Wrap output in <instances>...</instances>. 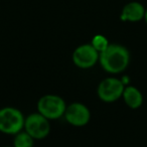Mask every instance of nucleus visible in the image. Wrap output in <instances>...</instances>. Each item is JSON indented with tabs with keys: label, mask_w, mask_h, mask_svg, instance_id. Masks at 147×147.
<instances>
[{
	"label": "nucleus",
	"mask_w": 147,
	"mask_h": 147,
	"mask_svg": "<svg viewBox=\"0 0 147 147\" xmlns=\"http://www.w3.org/2000/svg\"><path fill=\"white\" fill-rule=\"evenodd\" d=\"M99 61L107 73L120 74L128 67L130 53L123 45L112 43L104 51L100 53Z\"/></svg>",
	"instance_id": "f257e3e1"
},
{
	"label": "nucleus",
	"mask_w": 147,
	"mask_h": 147,
	"mask_svg": "<svg viewBox=\"0 0 147 147\" xmlns=\"http://www.w3.org/2000/svg\"><path fill=\"white\" fill-rule=\"evenodd\" d=\"M25 118L20 110L14 107L0 109V132L16 135L24 129Z\"/></svg>",
	"instance_id": "f03ea898"
},
{
	"label": "nucleus",
	"mask_w": 147,
	"mask_h": 147,
	"mask_svg": "<svg viewBox=\"0 0 147 147\" xmlns=\"http://www.w3.org/2000/svg\"><path fill=\"white\" fill-rule=\"evenodd\" d=\"M67 105L63 98L57 95H45L37 102V111L49 120H57L65 115Z\"/></svg>",
	"instance_id": "7ed1b4c3"
},
{
	"label": "nucleus",
	"mask_w": 147,
	"mask_h": 147,
	"mask_svg": "<svg viewBox=\"0 0 147 147\" xmlns=\"http://www.w3.org/2000/svg\"><path fill=\"white\" fill-rule=\"evenodd\" d=\"M125 85L120 79L117 78H106L99 84L98 96L103 102L113 103L122 97L124 92Z\"/></svg>",
	"instance_id": "20e7f679"
},
{
	"label": "nucleus",
	"mask_w": 147,
	"mask_h": 147,
	"mask_svg": "<svg viewBox=\"0 0 147 147\" xmlns=\"http://www.w3.org/2000/svg\"><path fill=\"white\" fill-rule=\"evenodd\" d=\"M24 131L28 133L33 139L40 140L45 138L51 131L49 120L38 112L32 113L25 118Z\"/></svg>",
	"instance_id": "39448f33"
},
{
	"label": "nucleus",
	"mask_w": 147,
	"mask_h": 147,
	"mask_svg": "<svg viewBox=\"0 0 147 147\" xmlns=\"http://www.w3.org/2000/svg\"><path fill=\"white\" fill-rule=\"evenodd\" d=\"M99 51L91 43H85L75 49L73 53V61L80 69H91L99 61Z\"/></svg>",
	"instance_id": "423d86ee"
},
{
	"label": "nucleus",
	"mask_w": 147,
	"mask_h": 147,
	"mask_svg": "<svg viewBox=\"0 0 147 147\" xmlns=\"http://www.w3.org/2000/svg\"><path fill=\"white\" fill-rule=\"evenodd\" d=\"M63 116L69 124L75 127H83L90 122L91 112L86 105L82 103H73L67 106Z\"/></svg>",
	"instance_id": "0eeeda50"
},
{
	"label": "nucleus",
	"mask_w": 147,
	"mask_h": 147,
	"mask_svg": "<svg viewBox=\"0 0 147 147\" xmlns=\"http://www.w3.org/2000/svg\"><path fill=\"white\" fill-rule=\"evenodd\" d=\"M145 8L143 5L139 2H130L125 5L121 13V20L123 21H131V22H137L144 18Z\"/></svg>",
	"instance_id": "6e6552de"
},
{
	"label": "nucleus",
	"mask_w": 147,
	"mask_h": 147,
	"mask_svg": "<svg viewBox=\"0 0 147 147\" xmlns=\"http://www.w3.org/2000/svg\"><path fill=\"white\" fill-rule=\"evenodd\" d=\"M122 98L124 99V102L131 109H138L141 107L143 103L142 93L133 86L125 87L123 92Z\"/></svg>",
	"instance_id": "1a4fd4ad"
},
{
	"label": "nucleus",
	"mask_w": 147,
	"mask_h": 147,
	"mask_svg": "<svg viewBox=\"0 0 147 147\" xmlns=\"http://www.w3.org/2000/svg\"><path fill=\"white\" fill-rule=\"evenodd\" d=\"M34 139L25 131L17 133L13 141V147H33Z\"/></svg>",
	"instance_id": "9d476101"
},
{
	"label": "nucleus",
	"mask_w": 147,
	"mask_h": 147,
	"mask_svg": "<svg viewBox=\"0 0 147 147\" xmlns=\"http://www.w3.org/2000/svg\"><path fill=\"white\" fill-rule=\"evenodd\" d=\"M91 45H92L93 47H95V49H96V51H98L99 53H102V51H104L105 49L109 47V45H110V43H109L108 39H107L104 35L97 34V35H95V36L93 37Z\"/></svg>",
	"instance_id": "9b49d317"
},
{
	"label": "nucleus",
	"mask_w": 147,
	"mask_h": 147,
	"mask_svg": "<svg viewBox=\"0 0 147 147\" xmlns=\"http://www.w3.org/2000/svg\"><path fill=\"white\" fill-rule=\"evenodd\" d=\"M144 19H145V22L147 24V9L145 10V14H144Z\"/></svg>",
	"instance_id": "f8f14e48"
},
{
	"label": "nucleus",
	"mask_w": 147,
	"mask_h": 147,
	"mask_svg": "<svg viewBox=\"0 0 147 147\" xmlns=\"http://www.w3.org/2000/svg\"><path fill=\"white\" fill-rule=\"evenodd\" d=\"M5 147H11V146H5Z\"/></svg>",
	"instance_id": "ddd939ff"
}]
</instances>
